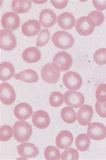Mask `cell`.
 <instances>
[{"instance_id": "cell-1", "label": "cell", "mask_w": 106, "mask_h": 160, "mask_svg": "<svg viewBox=\"0 0 106 160\" xmlns=\"http://www.w3.org/2000/svg\"><path fill=\"white\" fill-rule=\"evenodd\" d=\"M13 128L14 137L17 141L23 143L30 139L32 134V126L26 121H18Z\"/></svg>"}, {"instance_id": "cell-2", "label": "cell", "mask_w": 106, "mask_h": 160, "mask_svg": "<svg viewBox=\"0 0 106 160\" xmlns=\"http://www.w3.org/2000/svg\"><path fill=\"white\" fill-rule=\"evenodd\" d=\"M52 40L55 47L63 50L70 48L74 44L72 36L65 31H58L54 33Z\"/></svg>"}, {"instance_id": "cell-3", "label": "cell", "mask_w": 106, "mask_h": 160, "mask_svg": "<svg viewBox=\"0 0 106 160\" xmlns=\"http://www.w3.org/2000/svg\"><path fill=\"white\" fill-rule=\"evenodd\" d=\"M41 75L45 82L50 84L57 82L60 77L59 67L52 63L46 64L41 70Z\"/></svg>"}, {"instance_id": "cell-4", "label": "cell", "mask_w": 106, "mask_h": 160, "mask_svg": "<svg viewBox=\"0 0 106 160\" xmlns=\"http://www.w3.org/2000/svg\"><path fill=\"white\" fill-rule=\"evenodd\" d=\"M76 29L80 35L88 36L94 31L95 24L94 21L88 16H82L76 23Z\"/></svg>"}, {"instance_id": "cell-5", "label": "cell", "mask_w": 106, "mask_h": 160, "mask_svg": "<svg viewBox=\"0 0 106 160\" xmlns=\"http://www.w3.org/2000/svg\"><path fill=\"white\" fill-rule=\"evenodd\" d=\"M63 82L68 89L77 91L81 88L82 79L78 73L73 71H68L64 75Z\"/></svg>"}, {"instance_id": "cell-6", "label": "cell", "mask_w": 106, "mask_h": 160, "mask_svg": "<svg viewBox=\"0 0 106 160\" xmlns=\"http://www.w3.org/2000/svg\"><path fill=\"white\" fill-rule=\"evenodd\" d=\"M16 40L11 31L2 29L0 31V47L7 51H11L15 48Z\"/></svg>"}, {"instance_id": "cell-7", "label": "cell", "mask_w": 106, "mask_h": 160, "mask_svg": "<svg viewBox=\"0 0 106 160\" xmlns=\"http://www.w3.org/2000/svg\"><path fill=\"white\" fill-rule=\"evenodd\" d=\"M16 95L14 88L7 82L0 85V99L6 105H11L15 100Z\"/></svg>"}, {"instance_id": "cell-8", "label": "cell", "mask_w": 106, "mask_h": 160, "mask_svg": "<svg viewBox=\"0 0 106 160\" xmlns=\"http://www.w3.org/2000/svg\"><path fill=\"white\" fill-rule=\"evenodd\" d=\"M87 134L93 140H103L106 137V128L101 123L94 122L91 124L88 127Z\"/></svg>"}, {"instance_id": "cell-9", "label": "cell", "mask_w": 106, "mask_h": 160, "mask_svg": "<svg viewBox=\"0 0 106 160\" xmlns=\"http://www.w3.org/2000/svg\"><path fill=\"white\" fill-rule=\"evenodd\" d=\"M64 98L67 105L73 108H80L84 103V97L78 92L68 91L64 93Z\"/></svg>"}, {"instance_id": "cell-10", "label": "cell", "mask_w": 106, "mask_h": 160, "mask_svg": "<svg viewBox=\"0 0 106 160\" xmlns=\"http://www.w3.org/2000/svg\"><path fill=\"white\" fill-rule=\"evenodd\" d=\"M20 19L16 13L9 12L4 14L2 19V24L5 29L14 31L18 28L20 25Z\"/></svg>"}, {"instance_id": "cell-11", "label": "cell", "mask_w": 106, "mask_h": 160, "mask_svg": "<svg viewBox=\"0 0 106 160\" xmlns=\"http://www.w3.org/2000/svg\"><path fill=\"white\" fill-rule=\"evenodd\" d=\"M73 60L69 54L65 52H61L55 55L53 59V64L59 67L61 71L68 70L72 66Z\"/></svg>"}, {"instance_id": "cell-12", "label": "cell", "mask_w": 106, "mask_h": 160, "mask_svg": "<svg viewBox=\"0 0 106 160\" xmlns=\"http://www.w3.org/2000/svg\"><path fill=\"white\" fill-rule=\"evenodd\" d=\"M33 125L40 129L47 128L50 123V117L46 112L39 110L33 114L32 118Z\"/></svg>"}, {"instance_id": "cell-13", "label": "cell", "mask_w": 106, "mask_h": 160, "mask_svg": "<svg viewBox=\"0 0 106 160\" xmlns=\"http://www.w3.org/2000/svg\"><path fill=\"white\" fill-rule=\"evenodd\" d=\"M19 155L25 158H35L38 156L39 151L35 145L30 142H25L17 147Z\"/></svg>"}, {"instance_id": "cell-14", "label": "cell", "mask_w": 106, "mask_h": 160, "mask_svg": "<svg viewBox=\"0 0 106 160\" xmlns=\"http://www.w3.org/2000/svg\"><path fill=\"white\" fill-rule=\"evenodd\" d=\"M94 111L91 106L85 105L77 112V121L81 125L86 126L89 125L93 116Z\"/></svg>"}, {"instance_id": "cell-15", "label": "cell", "mask_w": 106, "mask_h": 160, "mask_svg": "<svg viewBox=\"0 0 106 160\" xmlns=\"http://www.w3.org/2000/svg\"><path fill=\"white\" fill-rule=\"evenodd\" d=\"M73 141L72 134L68 131L64 130L57 135L55 143L58 148L60 149H66L70 147Z\"/></svg>"}, {"instance_id": "cell-16", "label": "cell", "mask_w": 106, "mask_h": 160, "mask_svg": "<svg viewBox=\"0 0 106 160\" xmlns=\"http://www.w3.org/2000/svg\"><path fill=\"white\" fill-rule=\"evenodd\" d=\"M33 114V110L31 106L26 103H21L15 107L14 114L17 119L22 121L30 118Z\"/></svg>"}, {"instance_id": "cell-17", "label": "cell", "mask_w": 106, "mask_h": 160, "mask_svg": "<svg viewBox=\"0 0 106 160\" xmlns=\"http://www.w3.org/2000/svg\"><path fill=\"white\" fill-rule=\"evenodd\" d=\"M57 16L53 11L49 9H44L40 13L39 21L43 27L48 28L54 25Z\"/></svg>"}, {"instance_id": "cell-18", "label": "cell", "mask_w": 106, "mask_h": 160, "mask_svg": "<svg viewBox=\"0 0 106 160\" xmlns=\"http://www.w3.org/2000/svg\"><path fill=\"white\" fill-rule=\"evenodd\" d=\"M41 28L39 21L35 20H28L23 24L22 31L24 35L31 37L37 35Z\"/></svg>"}, {"instance_id": "cell-19", "label": "cell", "mask_w": 106, "mask_h": 160, "mask_svg": "<svg viewBox=\"0 0 106 160\" xmlns=\"http://www.w3.org/2000/svg\"><path fill=\"white\" fill-rule=\"evenodd\" d=\"M57 23L60 27L64 30H69L74 27L76 19L70 13L64 12L58 17Z\"/></svg>"}, {"instance_id": "cell-20", "label": "cell", "mask_w": 106, "mask_h": 160, "mask_svg": "<svg viewBox=\"0 0 106 160\" xmlns=\"http://www.w3.org/2000/svg\"><path fill=\"white\" fill-rule=\"evenodd\" d=\"M40 51L37 48L31 47L28 48L23 52L22 58L26 62L34 63L37 62L41 58Z\"/></svg>"}, {"instance_id": "cell-21", "label": "cell", "mask_w": 106, "mask_h": 160, "mask_svg": "<svg viewBox=\"0 0 106 160\" xmlns=\"http://www.w3.org/2000/svg\"><path fill=\"white\" fill-rule=\"evenodd\" d=\"M15 78L16 79L28 83H34L39 80L38 74L34 70L31 69L24 70L15 74Z\"/></svg>"}, {"instance_id": "cell-22", "label": "cell", "mask_w": 106, "mask_h": 160, "mask_svg": "<svg viewBox=\"0 0 106 160\" xmlns=\"http://www.w3.org/2000/svg\"><path fill=\"white\" fill-rule=\"evenodd\" d=\"M14 66L11 63L4 62L0 65V78L2 81H7L15 75Z\"/></svg>"}, {"instance_id": "cell-23", "label": "cell", "mask_w": 106, "mask_h": 160, "mask_svg": "<svg viewBox=\"0 0 106 160\" xmlns=\"http://www.w3.org/2000/svg\"><path fill=\"white\" fill-rule=\"evenodd\" d=\"M32 6V1L28 0H14L12 2V10L20 14L29 12Z\"/></svg>"}, {"instance_id": "cell-24", "label": "cell", "mask_w": 106, "mask_h": 160, "mask_svg": "<svg viewBox=\"0 0 106 160\" xmlns=\"http://www.w3.org/2000/svg\"><path fill=\"white\" fill-rule=\"evenodd\" d=\"M75 144L79 151L84 152L87 150L91 144L89 137L86 134L78 135L76 138Z\"/></svg>"}, {"instance_id": "cell-25", "label": "cell", "mask_w": 106, "mask_h": 160, "mask_svg": "<svg viewBox=\"0 0 106 160\" xmlns=\"http://www.w3.org/2000/svg\"><path fill=\"white\" fill-rule=\"evenodd\" d=\"M60 115L63 121L67 124H73L76 121V113L74 110L70 107L64 108L61 110Z\"/></svg>"}, {"instance_id": "cell-26", "label": "cell", "mask_w": 106, "mask_h": 160, "mask_svg": "<svg viewBox=\"0 0 106 160\" xmlns=\"http://www.w3.org/2000/svg\"><path fill=\"white\" fill-rule=\"evenodd\" d=\"M44 157L46 160H59L61 155L59 150L54 146H48L45 149Z\"/></svg>"}, {"instance_id": "cell-27", "label": "cell", "mask_w": 106, "mask_h": 160, "mask_svg": "<svg viewBox=\"0 0 106 160\" xmlns=\"http://www.w3.org/2000/svg\"><path fill=\"white\" fill-rule=\"evenodd\" d=\"M63 95L59 92H53L50 95L49 103L52 107L58 108L63 104Z\"/></svg>"}, {"instance_id": "cell-28", "label": "cell", "mask_w": 106, "mask_h": 160, "mask_svg": "<svg viewBox=\"0 0 106 160\" xmlns=\"http://www.w3.org/2000/svg\"><path fill=\"white\" fill-rule=\"evenodd\" d=\"M13 130L11 126L7 125L2 126L0 128V140L1 141L7 142L12 137Z\"/></svg>"}, {"instance_id": "cell-29", "label": "cell", "mask_w": 106, "mask_h": 160, "mask_svg": "<svg viewBox=\"0 0 106 160\" xmlns=\"http://www.w3.org/2000/svg\"><path fill=\"white\" fill-rule=\"evenodd\" d=\"M50 38V33L49 30L46 29H43L38 35L36 42V46L38 48L43 46L48 42Z\"/></svg>"}, {"instance_id": "cell-30", "label": "cell", "mask_w": 106, "mask_h": 160, "mask_svg": "<svg viewBox=\"0 0 106 160\" xmlns=\"http://www.w3.org/2000/svg\"><path fill=\"white\" fill-rule=\"evenodd\" d=\"M94 60L95 62L100 66L106 64V48L99 49L95 53Z\"/></svg>"}, {"instance_id": "cell-31", "label": "cell", "mask_w": 106, "mask_h": 160, "mask_svg": "<svg viewBox=\"0 0 106 160\" xmlns=\"http://www.w3.org/2000/svg\"><path fill=\"white\" fill-rule=\"evenodd\" d=\"M88 16L94 21L96 27L101 25L104 21L105 17L104 14L99 11L91 12Z\"/></svg>"}, {"instance_id": "cell-32", "label": "cell", "mask_w": 106, "mask_h": 160, "mask_svg": "<svg viewBox=\"0 0 106 160\" xmlns=\"http://www.w3.org/2000/svg\"><path fill=\"white\" fill-rule=\"evenodd\" d=\"M96 98L98 102L100 103L106 102V84H100L97 88Z\"/></svg>"}, {"instance_id": "cell-33", "label": "cell", "mask_w": 106, "mask_h": 160, "mask_svg": "<svg viewBox=\"0 0 106 160\" xmlns=\"http://www.w3.org/2000/svg\"><path fill=\"white\" fill-rule=\"evenodd\" d=\"M78 152L73 148L68 149L61 155L62 160H78Z\"/></svg>"}, {"instance_id": "cell-34", "label": "cell", "mask_w": 106, "mask_h": 160, "mask_svg": "<svg viewBox=\"0 0 106 160\" xmlns=\"http://www.w3.org/2000/svg\"><path fill=\"white\" fill-rule=\"evenodd\" d=\"M95 107L96 112L99 117L106 118V102L100 103L97 101L96 102Z\"/></svg>"}, {"instance_id": "cell-35", "label": "cell", "mask_w": 106, "mask_h": 160, "mask_svg": "<svg viewBox=\"0 0 106 160\" xmlns=\"http://www.w3.org/2000/svg\"><path fill=\"white\" fill-rule=\"evenodd\" d=\"M51 2L55 8L58 9H63L67 6L68 1H55L51 0Z\"/></svg>"}, {"instance_id": "cell-36", "label": "cell", "mask_w": 106, "mask_h": 160, "mask_svg": "<svg viewBox=\"0 0 106 160\" xmlns=\"http://www.w3.org/2000/svg\"><path fill=\"white\" fill-rule=\"evenodd\" d=\"M92 2L96 9L100 11H103L106 9V1L93 0Z\"/></svg>"}]
</instances>
